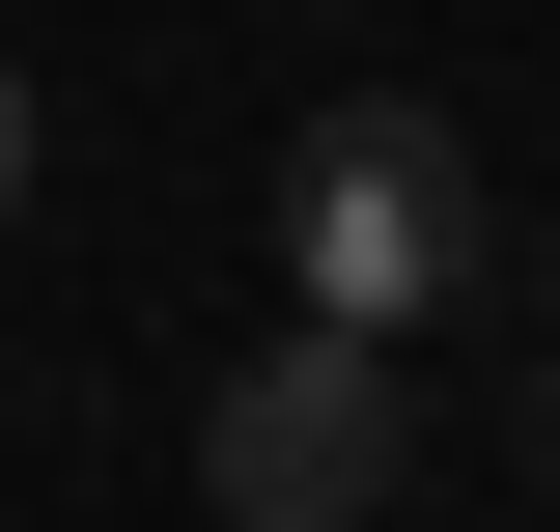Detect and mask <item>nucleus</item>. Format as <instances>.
I'll return each instance as SVG.
<instances>
[{
  "mask_svg": "<svg viewBox=\"0 0 560 532\" xmlns=\"http://www.w3.org/2000/svg\"><path fill=\"white\" fill-rule=\"evenodd\" d=\"M504 280V197H477V140L420 113V84H337V113L280 140V309H337V336H448Z\"/></svg>",
  "mask_w": 560,
  "mask_h": 532,
  "instance_id": "obj_1",
  "label": "nucleus"
},
{
  "mask_svg": "<svg viewBox=\"0 0 560 532\" xmlns=\"http://www.w3.org/2000/svg\"><path fill=\"white\" fill-rule=\"evenodd\" d=\"M393 449H420V393H393V336H337V309L253 336V365L197 393V505H224V532H364Z\"/></svg>",
  "mask_w": 560,
  "mask_h": 532,
  "instance_id": "obj_2",
  "label": "nucleus"
},
{
  "mask_svg": "<svg viewBox=\"0 0 560 532\" xmlns=\"http://www.w3.org/2000/svg\"><path fill=\"white\" fill-rule=\"evenodd\" d=\"M0 197H28V84H0Z\"/></svg>",
  "mask_w": 560,
  "mask_h": 532,
  "instance_id": "obj_3",
  "label": "nucleus"
}]
</instances>
